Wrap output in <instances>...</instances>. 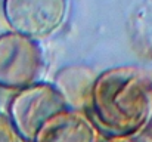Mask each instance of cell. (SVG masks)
Returning <instances> with one entry per match:
<instances>
[{"label": "cell", "mask_w": 152, "mask_h": 142, "mask_svg": "<svg viewBox=\"0 0 152 142\" xmlns=\"http://www.w3.org/2000/svg\"><path fill=\"white\" fill-rule=\"evenodd\" d=\"M84 114L99 135L130 139L152 120V80L139 67L108 68L96 76Z\"/></svg>", "instance_id": "1"}, {"label": "cell", "mask_w": 152, "mask_h": 142, "mask_svg": "<svg viewBox=\"0 0 152 142\" xmlns=\"http://www.w3.org/2000/svg\"><path fill=\"white\" fill-rule=\"evenodd\" d=\"M68 13L69 0H1V15L10 31L37 42L55 36Z\"/></svg>", "instance_id": "2"}, {"label": "cell", "mask_w": 152, "mask_h": 142, "mask_svg": "<svg viewBox=\"0 0 152 142\" xmlns=\"http://www.w3.org/2000/svg\"><path fill=\"white\" fill-rule=\"evenodd\" d=\"M68 108L53 83L37 82L12 95L7 117L22 142H33L40 126L53 114Z\"/></svg>", "instance_id": "3"}, {"label": "cell", "mask_w": 152, "mask_h": 142, "mask_svg": "<svg viewBox=\"0 0 152 142\" xmlns=\"http://www.w3.org/2000/svg\"><path fill=\"white\" fill-rule=\"evenodd\" d=\"M45 68L43 50L37 40L15 31L0 34V88L21 90L40 82Z\"/></svg>", "instance_id": "4"}, {"label": "cell", "mask_w": 152, "mask_h": 142, "mask_svg": "<svg viewBox=\"0 0 152 142\" xmlns=\"http://www.w3.org/2000/svg\"><path fill=\"white\" fill-rule=\"evenodd\" d=\"M96 135L84 113L65 108L40 126L33 142H95Z\"/></svg>", "instance_id": "5"}, {"label": "cell", "mask_w": 152, "mask_h": 142, "mask_svg": "<svg viewBox=\"0 0 152 142\" xmlns=\"http://www.w3.org/2000/svg\"><path fill=\"white\" fill-rule=\"evenodd\" d=\"M96 76L93 68L83 64H72L62 67L55 74L53 86L64 98L68 108L84 113Z\"/></svg>", "instance_id": "6"}, {"label": "cell", "mask_w": 152, "mask_h": 142, "mask_svg": "<svg viewBox=\"0 0 152 142\" xmlns=\"http://www.w3.org/2000/svg\"><path fill=\"white\" fill-rule=\"evenodd\" d=\"M0 142H22L13 129L7 114L0 111Z\"/></svg>", "instance_id": "7"}, {"label": "cell", "mask_w": 152, "mask_h": 142, "mask_svg": "<svg viewBox=\"0 0 152 142\" xmlns=\"http://www.w3.org/2000/svg\"><path fill=\"white\" fill-rule=\"evenodd\" d=\"M130 142H152V120L134 136L130 138Z\"/></svg>", "instance_id": "8"}, {"label": "cell", "mask_w": 152, "mask_h": 142, "mask_svg": "<svg viewBox=\"0 0 152 142\" xmlns=\"http://www.w3.org/2000/svg\"><path fill=\"white\" fill-rule=\"evenodd\" d=\"M95 142H130V139H124V138H111V136H103V135H96Z\"/></svg>", "instance_id": "9"}]
</instances>
